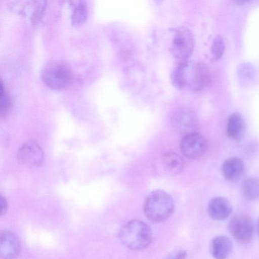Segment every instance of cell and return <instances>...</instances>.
Returning <instances> with one entry per match:
<instances>
[{"mask_svg": "<svg viewBox=\"0 0 259 259\" xmlns=\"http://www.w3.org/2000/svg\"><path fill=\"white\" fill-rule=\"evenodd\" d=\"M119 237L121 243L127 248L140 250L147 247L152 239V230L145 222L131 220L120 229Z\"/></svg>", "mask_w": 259, "mask_h": 259, "instance_id": "cell-1", "label": "cell"}, {"mask_svg": "<svg viewBox=\"0 0 259 259\" xmlns=\"http://www.w3.org/2000/svg\"><path fill=\"white\" fill-rule=\"evenodd\" d=\"M174 210V202L171 197L162 190L151 192L146 198L144 211L146 217L156 223L167 219Z\"/></svg>", "mask_w": 259, "mask_h": 259, "instance_id": "cell-2", "label": "cell"}, {"mask_svg": "<svg viewBox=\"0 0 259 259\" xmlns=\"http://www.w3.org/2000/svg\"><path fill=\"white\" fill-rule=\"evenodd\" d=\"M44 83L49 88L60 91L67 88L71 80V73L69 67L61 62L48 63L41 73Z\"/></svg>", "mask_w": 259, "mask_h": 259, "instance_id": "cell-3", "label": "cell"}, {"mask_svg": "<svg viewBox=\"0 0 259 259\" xmlns=\"http://www.w3.org/2000/svg\"><path fill=\"white\" fill-rule=\"evenodd\" d=\"M194 39L191 30L185 26L178 27L175 32L170 52L180 60H188L192 53Z\"/></svg>", "mask_w": 259, "mask_h": 259, "instance_id": "cell-4", "label": "cell"}, {"mask_svg": "<svg viewBox=\"0 0 259 259\" xmlns=\"http://www.w3.org/2000/svg\"><path fill=\"white\" fill-rule=\"evenodd\" d=\"M253 220L244 214H238L230 220L228 228L232 236L238 242L246 243L252 238L255 230Z\"/></svg>", "mask_w": 259, "mask_h": 259, "instance_id": "cell-5", "label": "cell"}, {"mask_svg": "<svg viewBox=\"0 0 259 259\" xmlns=\"http://www.w3.org/2000/svg\"><path fill=\"white\" fill-rule=\"evenodd\" d=\"M17 158L18 162L28 167L40 166L44 160V153L41 147L34 141H28L19 148Z\"/></svg>", "mask_w": 259, "mask_h": 259, "instance_id": "cell-6", "label": "cell"}, {"mask_svg": "<svg viewBox=\"0 0 259 259\" xmlns=\"http://www.w3.org/2000/svg\"><path fill=\"white\" fill-rule=\"evenodd\" d=\"M182 154L189 159L198 158L205 153L207 142L205 138L197 132L185 135L180 144Z\"/></svg>", "mask_w": 259, "mask_h": 259, "instance_id": "cell-7", "label": "cell"}, {"mask_svg": "<svg viewBox=\"0 0 259 259\" xmlns=\"http://www.w3.org/2000/svg\"><path fill=\"white\" fill-rule=\"evenodd\" d=\"M172 124L179 132L186 135L196 132L198 120L194 112L188 108L177 109L172 116Z\"/></svg>", "mask_w": 259, "mask_h": 259, "instance_id": "cell-8", "label": "cell"}, {"mask_svg": "<svg viewBox=\"0 0 259 259\" xmlns=\"http://www.w3.org/2000/svg\"><path fill=\"white\" fill-rule=\"evenodd\" d=\"M210 78L208 66L205 63L199 62L191 65L187 84L192 90L200 91L209 85Z\"/></svg>", "mask_w": 259, "mask_h": 259, "instance_id": "cell-9", "label": "cell"}, {"mask_svg": "<svg viewBox=\"0 0 259 259\" xmlns=\"http://www.w3.org/2000/svg\"><path fill=\"white\" fill-rule=\"evenodd\" d=\"M17 235L9 230L0 231V259H15L21 252Z\"/></svg>", "mask_w": 259, "mask_h": 259, "instance_id": "cell-10", "label": "cell"}, {"mask_svg": "<svg viewBox=\"0 0 259 259\" xmlns=\"http://www.w3.org/2000/svg\"><path fill=\"white\" fill-rule=\"evenodd\" d=\"M232 211L231 203L224 197H215L209 201L208 212L209 217L214 220H224L230 216Z\"/></svg>", "mask_w": 259, "mask_h": 259, "instance_id": "cell-11", "label": "cell"}, {"mask_svg": "<svg viewBox=\"0 0 259 259\" xmlns=\"http://www.w3.org/2000/svg\"><path fill=\"white\" fill-rule=\"evenodd\" d=\"M226 132L228 136L235 140H240L245 136L246 124L242 115L233 112L228 117Z\"/></svg>", "mask_w": 259, "mask_h": 259, "instance_id": "cell-12", "label": "cell"}, {"mask_svg": "<svg viewBox=\"0 0 259 259\" xmlns=\"http://www.w3.org/2000/svg\"><path fill=\"white\" fill-rule=\"evenodd\" d=\"M232 249V242L225 235L214 237L210 243V252L214 259H227Z\"/></svg>", "mask_w": 259, "mask_h": 259, "instance_id": "cell-13", "label": "cell"}, {"mask_svg": "<svg viewBox=\"0 0 259 259\" xmlns=\"http://www.w3.org/2000/svg\"><path fill=\"white\" fill-rule=\"evenodd\" d=\"M244 168V164L240 159L232 157L226 160L223 162L222 171L226 180L236 181L241 177Z\"/></svg>", "mask_w": 259, "mask_h": 259, "instance_id": "cell-14", "label": "cell"}, {"mask_svg": "<svg viewBox=\"0 0 259 259\" xmlns=\"http://www.w3.org/2000/svg\"><path fill=\"white\" fill-rule=\"evenodd\" d=\"M161 164L165 172L170 176H176L182 172L184 163L179 155L175 152H168L162 156Z\"/></svg>", "mask_w": 259, "mask_h": 259, "instance_id": "cell-15", "label": "cell"}, {"mask_svg": "<svg viewBox=\"0 0 259 259\" xmlns=\"http://www.w3.org/2000/svg\"><path fill=\"white\" fill-rule=\"evenodd\" d=\"M191 64L188 60H180L170 74L172 84L177 88H182L187 84Z\"/></svg>", "mask_w": 259, "mask_h": 259, "instance_id": "cell-16", "label": "cell"}, {"mask_svg": "<svg viewBox=\"0 0 259 259\" xmlns=\"http://www.w3.org/2000/svg\"><path fill=\"white\" fill-rule=\"evenodd\" d=\"M242 192L244 197L249 200L258 198L259 194V183L256 178H248L242 184Z\"/></svg>", "mask_w": 259, "mask_h": 259, "instance_id": "cell-17", "label": "cell"}, {"mask_svg": "<svg viewBox=\"0 0 259 259\" xmlns=\"http://www.w3.org/2000/svg\"><path fill=\"white\" fill-rule=\"evenodd\" d=\"M225 48V44L223 37L217 35L213 39L211 46V53L213 60L220 59L223 55Z\"/></svg>", "mask_w": 259, "mask_h": 259, "instance_id": "cell-18", "label": "cell"}, {"mask_svg": "<svg viewBox=\"0 0 259 259\" xmlns=\"http://www.w3.org/2000/svg\"><path fill=\"white\" fill-rule=\"evenodd\" d=\"M87 10L85 4L83 2H79L75 5L73 14L72 20L74 24H79L83 22L87 16Z\"/></svg>", "mask_w": 259, "mask_h": 259, "instance_id": "cell-19", "label": "cell"}, {"mask_svg": "<svg viewBox=\"0 0 259 259\" xmlns=\"http://www.w3.org/2000/svg\"><path fill=\"white\" fill-rule=\"evenodd\" d=\"M11 108V101L9 97L5 92L0 95V118H5Z\"/></svg>", "mask_w": 259, "mask_h": 259, "instance_id": "cell-20", "label": "cell"}, {"mask_svg": "<svg viewBox=\"0 0 259 259\" xmlns=\"http://www.w3.org/2000/svg\"><path fill=\"white\" fill-rule=\"evenodd\" d=\"M45 1L36 2V4L31 16V21L33 24H36L42 18L46 8Z\"/></svg>", "mask_w": 259, "mask_h": 259, "instance_id": "cell-21", "label": "cell"}, {"mask_svg": "<svg viewBox=\"0 0 259 259\" xmlns=\"http://www.w3.org/2000/svg\"><path fill=\"white\" fill-rule=\"evenodd\" d=\"M187 253L183 249H179L168 253L164 259H186Z\"/></svg>", "mask_w": 259, "mask_h": 259, "instance_id": "cell-22", "label": "cell"}, {"mask_svg": "<svg viewBox=\"0 0 259 259\" xmlns=\"http://www.w3.org/2000/svg\"><path fill=\"white\" fill-rule=\"evenodd\" d=\"M8 208L7 198L0 193V217L6 214Z\"/></svg>", "mask_w": 259, "mask_h": 259, "instance_id": "cell-23", "label": "cell"}, {"mask_svg": "<svg viewBox=\"0 0 259 259\" xmlns=\"http://www.w3.org/2000/svg\"><path fill=\"white\" fill-rule=\"evenodd\" d=\"M4 93H5L4 84L3 81L0 77V95H2Z\"/></svg>", "mask_w": 259, "mask_h": 259, "instance_id": "cell-24", "label": "cell"}]
</instances>
